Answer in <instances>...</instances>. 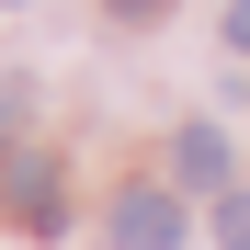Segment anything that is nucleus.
Returning a JSON list of instances; mask_svg holds the SVG:
<instances>
[{"label": "nucleus", "instance_id": "obj_6", "mask_svg": "<svg viewBox=\"0 0 250 250\" xmlns=\"http://www.w3.org/2000/svg\"><path fill=\"white\" fill-rule=\"evenodd\" d=\"M228 46H250V0H239V12H228Z\"/></svg>", "mask_w": 250, "mask_h": 250}, {"label": "nucleus", "instance_id": "obj_5", "mask_svg": "<svg viewBox=\"0 0 250 250\" xmlns=\"http://www.w3.org/2000/svg\"><path fill=\"white\" fill-rule=\"evenodd\" d=\"M114 12H125V23H159V12H171V0H114Z\"/></svg>", "mask_w": 250, "mask_h": 250}, {"label": "nucleus", "instance_id": "obj_2", "mask_svg": "<svg viewBox=\"0 0 250 250\" xmlns=\"http://www.w3.org/2000/svg\"><path fill=\"white\" fill-rule=\"evenodd\" d=\"M171 171H182L193 193H216V182H228V137H216V125H182V137H171Z\"/></svg>", "mask_w": 250, "mask_h": 250}, {"label": "nucleus", "instance_id": "obj_1", "mask_svg": "<svg viewBox=\"0 0 250 250\" xmlns=\"http://www.w3.org/2000/svg\"><path fill=\"white\" fill-rule=\"evenodd\" d=\"M114 250H182V205L171 193H114Z\"/></svg>", "mask_w": 250, "mask_h": 250}, {"label": "nucleus", "instance_id": "obj_3", "mask_svg": "<svg viewBox=\"0 0 250 250\" xmlns=\"http://www.w3.org/2000/svg\"><path fill=\"white\" fill-rule=\"evenodd\" d=\"M12 205L34 228H57V171H46V159H12Z\"/></svg>", "mask_w": 250, "mask_h": 250}, {"label": "nucleus", "instance_id": "obj_4", "mask_svg": "<svg viewBox=\"0 0 250 250\" xmlns=\"http://www.w3.org/2000/svg\"><path fill=\"white\" fill-rule=\"evenodd\" d=\"M216 250H250V193H228V205H216Z\"/></svg>", "mask_w": 250, "mask_h": 250}]
</instances>
